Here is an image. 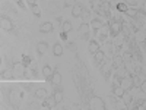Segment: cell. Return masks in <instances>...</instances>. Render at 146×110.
Listing matches in <instances>:
<instances>
[{"instance_id": "32", "label": "cell", "mask_w": 146, "mask_h": 110, "mask_svg": "<svg viewBox=\"0 0 146 110\" xmlns=\"http://www.w3.org/2000/svg\"><path fill=\"white\" fill-rule=\"evenodd\" d=\"M25 66H28L29 63H31V57L28 56V54H23V62H22Z\"/></svg>"}, {"instance_id": "40", "label": "cell", "mask_w": 146, "mask_h": 110, "mask_svg": "<svg viewBox=\"0 0 146 110\" xmlns=\"http://www.w3.org/2000/svg\"><path fill=\"white\" fill-rule=\"evenodd\" d=\"M28 2V5H32V3H35V0H27Z\"/></svg>"}, {"instance_id": "36", "label": "cell", "mask_w": 146, "mask_h": 110, "mask_svg": "<svg viewBox=\"0 0 146 110\" xmlns=\"http://www.w3.org/2000/svg\"><path fill=\"white\" fill-rule=\"evenodd\" d=\"M139 109H143V110H146V100L140 101V106H139Z\"/></svg>"}, {"instance_id": "22", "label": "cell", "mask_w": 146, "mask_h": 110, "mask_svg": "<svg viewBox=\"0 0 146 110\" xmlns=\"http://www.w3.org/2000/svg\"><path fill=\"white\" fill-rule=\"evenodd\" d=\"M121 99H123L124 106H130V104L133 103V95L129 94V93H126V91H124V94H123V97H121Z\"/></svg>"}, {"instance_id": "3", "label": "cell", "mask_w": 146, "mask_h": 110, "mask_svg": "<svg viewBox=\"0 0 146 110\" xmlns=\"http://www.w3.org/2000/svg\"><path fill=\"white\" fill-rule=\"evenodd\" d=\"M78 35L80 37L82 40H88L91 37V25L89 23H86V22L80 23L79 28H78Z\"/></svg>"}, {"instance_id": "38", "label": "cell", "mask_w": 146, "mask_h": 110, "mask_svg": "<svg viewBox=\"0 0 146 110\" xmlns=\"http://www.w3.org/2000/svg\"><path fill=\"white\" fill-rule=\"evenodd\" d=\"M129 5H131V6H136L137 3H136V0H129Z\"/></svg>"}, {"instance_id": "37", "label": "cell", "mask_w": 146, "mask_h": 110, "mask_svg": "<svg viewBox=\"0 0 146 110\" xmlns=\"http://www.w3.org/2000/svg\"><path fill=\"white\" fill-rule=\"evenodd\" d=\"M29 109H40V106L36 104V103H32V104L29 106Z\"/></svg>"}, {"instance_id": "2", "label": "cell", "mask_w": 146, "mask_h": 110, "mask_svg": "<svg viewBox=\"0 0 146 110\" xmlns=\"http://www.w3.org/2000/svg\"><path fill=\"white\" fill-rule=\"evenodd\" d=\"M121 27H123L121 21H118V19L110 21V32H111V37H118L121 34Z\"/></svg>"}, {"instance_id": "10", "label": "cell", "mask_w": 146, "mask_h": 110, "mask_svg": "<svg viewBox=\"0 0 146 110\" xmlns=\"http://www.w3.org/2000/svg\"><path fill=\"white\" fill-rule=\"evenodd\" d=\"M56 104H57V101H56V99H54V97L48 95L47 99H44V100H42V104H41V107H42V109H51V107H54Z\"/></svg>"}, {"instance_id": "23", "label": "cell", "mask_w": 146, "mask_h": 110, "mask_svg": "<svg viewBox=\"0 0 146 110\" xmlns=\"http://www.w3.org/2000/svg\"><path fill=\"white\" fill-rule=\"evenodd\" d=\"M73 30V25H72V22L70 21H63L62 22V31L64 32H70Z\"/></svg>"}, {"instance_id": "35", "label": "cell", "mask_w": 146, "mask_h": 110, "mask_svg": "<svg viewBox=\"0 0 146 110\" xmlns=\"http://www.w3.org/2000/svg\"><path fill=\"white\" fill-rule=\"evenodd\" d=\"M60 38H62V40H67V32L62 31V32H60Z\"/></svg>"}, {"instance_id": "16", "label": "cell", "mask_w": 146, "mask_h": 110, "mask_svg": "<svg viewBox=\"0 0 146 110\" xmlns=\"http://www.w3.org/2000/svg\"><path fill=\"white\" fill-rule=\"evenodd\" d=\"M88 50H89V53L95 54L98 50H101V46H100V43L96 41V40H91L89 41V46H88Z\"/></svg>"}, {"instance_id": "4", "label": "cell", "mask_w": 146, "mask_h": 110, "mask_svg": "<svg viewBox=\"0 0 146 110\" xmlns=\"http://www.w3.org/2000/svg\"><path fill=\"white\" fill-rule=\"evenodd\" d=\"M120 85L124 88V91H130L133 88V75H126L120 79Z\"/></svg>"}, {"instance_id": "25", "label": "cell", "mask_w": 146, "mask_h": 110, "mask_svg": "<svg viewBox=\"0 0 146 110\" xmlns=\"http://www.w3.org/2000/svg\"><path fill=\"white\" fill-rule=\"evenodd\" d=\"M29 7H31V10H32V13L35 15V16H41V7L36 5V3H32V5H29Z\"/></svg>"}, {"instance_id": "24", "label": "cell", "mask_w": 146, "mask_h": 110, "mask_svg": "<svg viewBox=\"0 0 146 110\" xmlns=\"http://www.w3.org/2000/svg\"><path fill=\"white\" fill-rule=\"evenodd\" d=\"M51 84H54V85H60V84H62V73L56 70L53 73V82Z\"/></svg>"}, {"instance_id": "18", "label": "cell", "mask_w": 146, "mask_h": 110, "mask_svg": "<svg viewBox=\"0 0 146 110\" xmlns=\"http://www.w3.org/2000/svg\"><path fill=\"white\" fill-rule=\"evenodd\" d=\"M47 50H48V44L45 41H40L38 44H36V52H38L40 56H42Z\"/></svg>"}, {"instance_id": "19", "label": "cell", "mask_w": 146, "mask_h": 110, "mask_svg": "<svg viewBox=\"0 0 146 110\" xmlns=\"http://www.w3.org/2000/svg\"><path fill=\"white\" fill-rule=\"evenodd\" d=\"M35 95H36V99H41V100H44V99H47V97H48V91H47L45 88H36Z\"/></svg>"}, {"instance_id": "33", "label": "cell", "mask_w": 146, "mask_h": 110, "mask_svg": "<svg viewBox=\"0 0 146 110\" xmlns=\"http://www.w3.org/2000/svg\"><path fill=\"white\" fill-rule=\"evenodd\" d=\"M140 90H142L143 94H146V79L142 81V84H140Z\"/></svg>"}, {"instance_id": "9", "label": "cell", "mask_w": 146, "mask_h": 110, "mask_svg": "<svg viewBox=\"0 0 146 110\" xmlns=\"http://www.w3.org/2000/svg\"><path fill=\"white\" fill-rule=\"evenodd\" d=\"M135 38H136V41H137V44H140L143 48H146V34L142 31V30H139V31H136V35H135Z\"/></svg>"}, {"instance_id": "5", "label": "cell", "mask_w": 146, "mask_h": 110, "mask_svg": "<svg viewBox=\"0 0 146 110\" xmlns=\"http://www.w3.org/2000/svg\"><path fill=\"white\" fill-rule=\"evenodd\" d=\"M0 25H2V30L6 31V32H10L12 30H13V23H12V21L7 16H5V15H2V18H0Z\"/></svg>"}, {"instance_id": "6", "label": "cell", "mask_w": 146, "mask_h": 110, "mask_svg": "<svg viewBox=\"0 0 146 110\" xmlns=\"http://www.w3.org/2000/svg\"><path fill=\"white\" fill-rule=\"evenodd\" d=\"M25 65L21 63V62H16L13 65V73H15V78H22L23 75H25Z\"/></svg>"}, {"instance_id": "13", "label": "cell", "mask_w": 146, "mask_h": 110, "mask_svg": "<svg viewBox=\"0 0 146 110\" xmlns=\"http://www.w3.org/2000/svg\"><path fill=\"white\" fill-rule=\"evenodd\" d=\"M42 75L45 76V79L48 81V82H53V69H51V66H48V65H45L44 68H42Z\"/></svg>"}, {"instance_id": "34", "label": "cell", "mask_w": 146, "mask_h": 110, "mask_svg": "<svg viewBox=\"0 0 146 110\" xmlns=\"http://www.w3.org/2000/svg\"><path fill=\"white\" fill-rule=\"evenodd\" d=\"M13 2H15V3H18L21 9H25V3H23L22 0H13Z\"/></svg>"}, {"instance_id": "29", "label": "cell", "mask_w": 146, "mask_h": 110, "mask_svg": "<svg viewBox=\"0 0 146 110\" xmlns=\"http://www.w3.org/2000/svg\"><path fill=\"white\" fill-rule=\"evenodd\" d=\"M140 84H142L140 78L137 75H133V88H140Z\"/></svg>"}, {"instance_id": "7", "label": "cell", "mask_w": 146, "mask_h": 110, "mask_svg": "<svg viewBox=\"0 0 146 110\" xmlns=\"http://www.w3.org/2000/svg\"><path fill=\"white\" fill-rule=\"evenodd\" d=\"M111 68H114L113 62H104L101 65V73L105 78H110V75H111Z\"/></svg>"}, {"instance_id": "11", "label": "cell", "mask_w": 146, "mask_h": 110, "mask_svg": "<svg viewBox=\"0 0 146 110\" xmlns=\"http://www.w3.org/2000/svg\"><path fill=\"white\" fill-rule=\"evenodd\" d=\"M113 66L115 69H120V68H123L124 66V57L121 56V54H115L113 57Z\"/></svg>"}, {"instance_id": "21", "label": "cell", "mask_w": 146, "mask_h": 110, "mask_svg": "<svg viewBox=\"0 0 146 110\" xmlns=\"http://www.w3.org/2000/svg\"><path fill=\"white\" fill-rule=\"evenodd\" d=\"M2 78L3 79H13L15 78V73H13V69H5L3 72H2Z\"/></svg>"}, {"instance_id": "12", "label": "cell", "mask_w": 146, "mask_h": 110, "mask_svg": "<svg viewBox=\"0 0 146 110\" xmlns=\"http://www.w3.org/2000/svg\"><path fill=\"white\" fill-rule=\"evenodd\" d=\"M83 10L85 7L80 5V3H76L75 6L72 7V15L75 16V18H82V13H83Z\"/></svg>"}, {"instance_id": "14", "label": "cell", "mask_w": 146, "mask_h": 110, "mask_svg": "<svg viewBox=\"0 0 146 110\" xmlns=\"http://www.w3.org/2000/svg\"><path fill=\"white\" fill-rule=\"evenodd\" d=\"M94 60H95V63L96 65H102L104 62H105V53L102 52V50H98L95 54H94Z\"/></svg>"}, {"instance_id": "31", "label": "cell", "mask_w": 146, "mask_h": 110, "mask_svg": "<svg viewBox=\"0 0 146 110\" xmlns=\"http://www.w3.org/2000/svg\"><path fill=\"white\" fill-rule=\"evenodd\" d=\"M89 16H91V12H89L88 9H85V10H83V13H82V18H83L85 21H88Z\"/></svg>"}, {"instance_id": "8", "label": "cell", "mask_w": 146, "mask_h": 110, "mask_svg": "<svg viewBox=\"0 0 146 110\" xmlns=\"http://www.w3.org/2000/svg\"><path fill=\"white\" fill-rule=\"evenodd\" d=\"M91 28L95 31V35H96V32H98L102 27H104V22H102V19H100V18H94L92 21H91Z\"/></svg>"}, {"instance_id": "39", "label": "cell", "mask_w": 146, "mask_h": 110, "mask_svg": "<svg viewBox=\"0 0 146 110\" xmlns=\"http://www.w3.org/2000/svg\"><path fill=\"white\" fill-rule=\"evenodd\" d=\"M140 12H142L143 15H146V2H145V5H143V9H142Z\"/></svg>"}, {"instance_id": "28", "label": "cell", "mask_w": 146, "mask_h": 110, "mask_svg": "<svg viewBox=\"0 0 146 110\" xmlns=\"http://www.w3.org/2000/svg\"><path fill=\"white\" fill-rule=\"evenodd\" d=\"M124 13H126L127 16H130V18H136V16H137V10L133 9V7H129V9L124 12Z\"/></svg>"}, {"instance_id": "17", "label": "cell", "mask_w": 146, "mask_h": 110, "mask_svg": "<svg viewBox=\"0 0 146 110\" xmlns=\"http://www.w3.org/2000/svg\"><path fill=\"white\" fill-rule=\"evenodd\" d=\"M111 94H114L115 97L121 99V97H123V94H124V88L121 87L120 84H117V85H114V87H113V90H111Z\"/></svg>"}, {"instance_id": "15", "label": "cell", "mask_w": 146, "mask_h": 110, "mask_svg": "<svg viewBox=\"0 0 146 110\" xmlns=\"http://www.w3.org/2000/svg\"><path fill=\"white\" fill-rule=\"evenodd\" d=\"M40 31H41V32H44V34H50V32H53V31H54V25H53L51 22H44V23H41Z\"/></svg>"}, {"instance_id": "41", "label": "cell", "mask_w": 146, "mask_h": 110, "mask_svg": "<svg viewBox=\"0 0 146 110\" xmlns=\"http://www.w3.org/2000/svg\"><path fill=\"white\" fill-rule=\"evenodd\" d=\"M121 2H123V0H121Z\"/></svg>"}, {"instance_id": "1", "label": "cell", "mask_w": 146, "mask_h": 110, "mask_svg": "<svg viewBox=\"0 0 146 110\" xmlns=\"http://www.w3.org/2000/svg\"><path fill=\"white\" fill-rule=\"evenodd\" d=\"M89 109H92V110H105L107 106H105V103H104V100L101 99V97L94 95L89 100Z\"/></svg>"}, {"instance_id": "30", "label": "cell", "mask_w": 146, "mask_h": 110, "mask_svg": "<svg viewBox=\"0 0 146 110\" xmlns=\"http://www.w3.org/2000/svg\"><path fill=\"white\" fill-rule=\"evenodd\" d=\"M76 5V0H64V7H73Z\"/></svg>"}, {"instance_id": "26", "label": "cell", "mask_w": 146, "mask_h": 110, "mask_svg": "<svg viewBox=\"0 0 146 110\" xmlns=\"http://www.w3.org/2000/svg\"><path fill=\"white\" fill-rule=\"evenodd\" d=\"M53 97L56 99L57 104H58V103H62V101H63V91H62V90H56L54 94H53Z\"/></svg>"}, {"instance_id": "20", "label": "cell", "mask_w": 146, "mask_h": 110, "mask_svg": "<svg viewBox=\"0 0 146 110\" xmlns=\"http://www.w3.org/2000/svg\"><path fill=\"white\" fill-rule=\"evenodd\" d=\"M53 54L57 56V57H60V56L63 54V46L60 44V43H56V44H54V47H53Z\"/></svg>"}, {"instance_id": "27", "label": "cell", "mask_w": 146, "mask_h": 110, "mask_svg": "<svg viewBox=\"0 0 146 110\" xmlns=\"http://www.w3.org/2000/svg\"><path fill=\"white\" fill-rule=\"evenodd\" d=\"M115 7H117V10H118V12H121V13H124V12H126V10L129 9L127 3H124V2H118Z\"/></svg>"}]
</instances>
